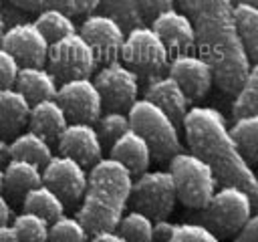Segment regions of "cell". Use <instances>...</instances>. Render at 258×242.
<instances>
[{"instance_id": "24", "label": "cell", "mask_w": 258, "mask_h": 242, "mask_svg": "<svg viewBox=\"0 0 258 242\" xmlns=\"http://www.w3.org/2000/svg\"><path fill=\"white\" fill-rule=\"evenodd\" d=\"M52 155V145L30 129L20 131L10 141V159H22L38 167H44Z\"/></svg>"}, {"instance_id": "35", "label": "cell", "mask_w": 258, "mask_h": 242, "mask_svg": "<svg viewBox=\"0 0 258 242\" xmlns=\"http://www.w3.org/2000/svg\"><path fill=\"white\" fill-rule=\"evenodd\" d=\"M95 129L99 133V139L103 145H113L123 133H127L131 129L129 125V117L127 113L123 111H107V113H101V117L95 121Z\"/></svg>"}, {"instance_id": "38", "label": "cell", "mask_w": 258, "mask_h": 242, "mask_svg": "<svg viewBox=\"0 0 258 242\" xmlns=\"http://www.w3.org/2000/svg\"><path fill=\"white\" fill-rule=\"evenodd\" d=\"M139 2V10H141V16H143V20L145 18H155V16H159L161 12H165V10H169V8H175L173 4H175V0H137Z\"/></svg>"}, {"instance_id": "36", "label": "cell", "mask_w": 258, "mask_h": 242, "mask_svg": "<svg viewBox=\"0 0 258 242\" xmlns=\"http://www.w3.org/2000/svg\"><path fill=\"white\" fill-rule=\"evenodd\" d=\"M169 242H220V238L202 222H181L175 224Z\"/></svg>"}, {"instance_id": "1", "label": "cell", "mask_w": 258, "mask_h": 242, "mask_svg": "<svg viewBox=\"0 0 258 242\" xmlns=\"http://www.w3.org/2000/svg\"><path fill=\"white\" fill-rule=\"evenodd\" d=\"M196 32V48L210 63L214 83L234 95L242 85L250 60L238 38L232 0H177Z\"/></svg>"}, {"instance_id": "16", "label": "cell", "mask_w": 258, "mask_h": 242, "mask_svg": "<svg viewBox=\"0 0 258 242\" xmlns=\"http://www.w3.org/2000/svg\"><path fill=\"white\" fill-rule=\"evenodd\" d=\"M56 143L62 155L73 157L83 167H91L103 157V143L93 123H69Z\"/></svg>"}, {"instance_id": "32", "label": "cell", "mask_w": 258, "mask_h": 242, "mask_svg": "<svg viewBox=\"0 0 258 242\" xmlns=\"http://www.w3.org/2000/svg\"><path fill=\"white\" fill-rule=\"evenodd\" d=\"M24 10H62L67 14H91L99 8V0H10Z\"/></svg>"}, {"instance_id": "37", "label": "cell", "mask_w": 258, "mask_h": 242, "mask_svg": "<svg viewBox=\"0 0 258 242\" xmlns=\"http://www.w3.org/2000/svg\"><path fill=\"white\" fill-rule=\"evenodd\" d=\"M18 69L20 67L14 60V56L0 44V91L14 87L16 77H18Z\"/></svg>"}, {"instance_id": "33", "label": "cell", "mask_w": 258, "mask_h": 242, "mask_svg": "<svg viewBox=\"0 0 258 242\" xmlns=\"http://www.w3.org/2000/svg\"><path fill=\"white\" fill-rule=\"evenodd\" d=\"M89 230L77 216L62 214L60 218L48 224L46 242H89Z\"/></svg>"}, {"instance_id": "20", "label": "cell", "mask_w": 258, "mask_h": 242, "mask_svg": "<svg viewBox=\"0 0 258 242\" xmlns=\"http://www.w3.org/2000/svg\"><path fill=\"white\" fill-rule=\"evenodd\" d=\"M40 184H42V167L22 159H8L4 163L2 194L8 200L22 202V198Z\"/></svg>"}, {"instance_id": "12", "label": "cell", "mask_w": 258, "mask_h": 242, "mask_svg": "<svg viewBox=\"0 0 258 242\" xmlns=\"http://www.w3.org/2000/svg\"><path fill=\"white\" fill-rule=\"evenodd\" d=\"M79 34L91 46L97 58V65H107L117 60L125 40V28L113 16L103 12L87 14V18L81 22Z\"/></svg>"}, {"instance_id": "14", "label": "cell", "mask_w": 258, "mask_h": 242, "mask_svg": "<svg viewBox=\"0 0 258 242\" xmlns=\"http://www.w3.org/2000/svg\"><path fill=\"white\" fill-rule=\"evenodd\" d=\"M0 44L14 56L18 67H44L50 42L34 22H18L4 30Z\"/></svg>"}, {"instance_id": "25", "label": "cell", "mask_w": 258, "mask_h": 242, "mask_svg": "<svg viewBox=\"0 0 258 242\" xmlns=\"http://www.w3.org/2000/svg\"><path fill=\"white\" fill-rule=\"evenodd\" d=\"M22 210L24 212H30V214H36L40 218H44L48 224L54 222L56 218H60L64 214V202L44 184L32 188L24 198H22Z\"/></svg>"}, {"instance_id": "31", "label": "cell", "mask_w": 258, "mask_h": 242, "mask_svg": "<svg viewBox=\"0 0 258 242\" xmlns=\"http://www.w3.org/2000/svg\"><path fill=\"white\" fill-rule=\"evenodd\" d=\"M10 228L16 236V242H46L48 238V222L24 210L12 218Z\"/></svg>"}, {"instance_id": "7", "label": "cell", "mask_w": 258, "mask_h": 242, "mask_svg": "<svg viewBox=\"0 0 258 242\" xmlns=\"http://www.w3.org/2000/svg\"><path fill=\"white\" fill-rule=\"evenodd\" d=\"M123 65H127L133 73L145 75L147 79L157 77L169 65V50L155 34V30L147 24L135 26L125 32V40L119 52Z\"/></svg>"}, {"instance_id": "5", "label": "cell", "mask_w": 258, "mask_h": 242, "mask_svg": "<svg viewBox=\"0 0 258 242\" xmlns=\"http://www.w3.org/2000/svg\"><path fill=\"white\" fill-rule=\"evenodd\" d=\"M167 171L171 173L177 200L194 210H202L218 188L212 167L191 151H179L169 159Z\"/></svg>"}, {"instance_id": "8", "label": "cell", "mask_w": 258, "mask_h": 242, "mask_svg": "<svg viewBox=\"0 0 258 242\" xmlns=\"http://www.w3.org/2000/svg\"><path fill=\"white\" fill-rule=\"evenodd\" d=\"M129 202L133 210L147 214L151 220L167 218L177 202L175 186L167 169H147L133 179Z\"/></svg>"}, {"instance_id": "46", "label": "cell", "mask_w": 258, "mask_h": 242, "mask_svg": "<svg viewBox=\"0 0 258 242\" xmlns=\"http://www.w3.org/2000/svg\"><path fill=\"white\" fill-rule=\"evenodd\" d=\"M4 24H6V22H4V14H2V4H0V38H2L4 30H6V28H4Z\"/></svg>"}, {"instance_id": "11", "label": "cell", "mask_w": 258, "mask_h": 242, "mask_svg": "<svg viewBox=\"0 0 258 242\" xmlns=\"http://www.w3.org/2000/svg\"><path fill=\"white\" fill-rule=\"evenodd\" d=\"M69 123H95L103 113L101 95L93 79H71L58 83L56 97Z\"/></svg>"}, {"instance_id": "27", "label": "cell", "mask_w": 258, "mask_h": 242, "mask_svg": "<svg viewBox=\"0 0 258 242\" xmlns=\"http://www.w3.org/2000/svg\"><path fill=\"white\" fill-rule=\"evenodd\" d=\"M230 135L242 157L250 165L258 163V113L234 119L230 127Z\"/></svg>"}, {"instance_id": "39", "label": "cell", "mask_w": 258, "mask_h": 242, "mask_svg": "<svg viewBox=\"0 0 258 242\" xmlns=\"http://www.w3.org/2000/svg\"><path fill=\"white\" fill-rule=\"evenodd\" d=\"M232 242H258V212L248 218V222L234 234Z\"/></svg>"}, {"instance_id": "4", "label": "cell", "mask_w": 258, "mask_h": 242, "mask_svg": "<svg viewBox=\"0 0 258 242\" xmlns=\"http://www.w3.org/2000/svg\"><path fill=\"white\" fill-rule=\"evenodd\" d=\"M129 125L133 131H137L149 145L151 157L159 161H169L175 153L181 151V139L179 129L171 121V117L161 111L157 105H153L147 99H137L129 111Z\"/></svg>"}, {"instance_id": "30", "label": "cell", "mask_w": 258, "mask_h": 242, "mask_svg": "<svg viewBox=\"0 0 258 242\" xmlns=\"http://www.w3.org/2000/svg\"><path fill=\"white\" fill-rule=\"evenodd\" d=\"M115 230L127 242H153V220L139 210L125 212Z\"/></svg>"}, {"instance_id": "6", "label": "cell", "mask_w": 258, "mask_h": 242, "mask_svg": "<svg viewBox=\"0 0 258 242\" xmlns=\"http://www.w3.org/2000/svg\"><path fill=\"white\" fill-rule=\"evenodd\" d=\"M254 202L238 186H220L216 188L210 202L202 208L200 222L208 226L218 238L234 236L252 216Z\"/></svg>"}, {"instance_id": "17", "label": "cell", "mask_w": 258, "mask_h": 242, "mask_svg": "<svg viewBox=\"0 0 258 242\" xmlns=\"http://www.w3.org/2000/svg\"><path fill=\"white\" fill-rule=\"evenodd\" d=\"M151 28L161 38V42L165 44L169 54L175 56V54L194 52L196 32H194V26H191L189 18L181 10L169 8V10L161 12L159 16H155L151 20Z\"/></svg>"}, {"instance_id": "34", "label": "cell", "mask_w": 258, "mask_h": 242, "mask_svg": "<svg viewBox=\"0 0 258 242\" xmlns=\"http://www.w3.org/2000/svg\"><path fill=\"white\" fill-rule=\"evenodd\" d=\"M101 12L113 16L125 30L145 24L137 0H99Z\"/></svg>"}, {"instance_id": "44", "label": "cell", "mask_w": 258, "mask_h": 242, "mask_svg": "<svg viewBox=\"0 0 258 242\" xmlns=\"http://www.w3.org/2000/svg\"><path fill=\"white\" fill-rule=\"evenodd\" d=\"M0 242H16V236H14L10 226H2L0 228Z\"/></svg>"}, {"instance_id": "2", "label": "cell", "mask_w": 258, "mask_h": 242, "mask_svg": "<svg viewBox=\"0 0 258 242\" xmlns=\"http://www.w3.org/2000/svg\"><path fill=\"white\" fill-rule=\"evenodd\" d=\"M181 125L191 153L212 167L218 184L242 188L258 206V175L238 151L226 117L214 107L196 105L189 107Z\"/></svg>"}, {"instance_id": "28", "label": "cell", "mask_w": 258, "mask_h": 242, "mask_svg": "<svg viewBox=\"0 0 258 242\" xmlns=\"http://www.w3.org/2000/svg\"><path fill=\"white\" fill-rule=\"evenodd\" d=\"M234 103H232V115L234 119L246 117V115H256L258 113V63H254L238 91L234 93Z\"/></svg>"}, {"instance_id": "10", "label": "cell", "mask_w": 258, "mask_h": 242, "mask_svg": "<svg viewBox=\"0 0 258 242\" xmlns=\"http://www.w3.org/2000/svg\"><path fill=\"white\" fill-rule=\"evenodd\" d=\"M107 111H129L139 95V77L127 65L113 60L103 65L93 79Z\"/></svg>"}, {"instance_id": "43", "label": "cell", "mask_w": 258, "mask_h": 242, "mask_svg": "<svg viewBox=\"0 0 258 242\" xmlns=\"http://www.w3.org/2000/svg\"><path fill=\"white\" fill-rule=\"evenodd\" d=\"M10 159V141L6 137H0V163L4 165Z\"/></svg>"}, {"instance_id": "19", "label": "cell", "mask_w": 258, "mask_h": 242, "mask_svg": "<svg viewBox=\"0 0 258 242\" xmlns=\"http://www.w3.org/2000/svg\"><path fill=\"white\" fill-rule=\"evenodd\" d=\"M109 157L117 159L123 167H127L131 175H139L147 171L151 163V149L137 131L129 129L109 147Z\"/></svg>"}, {"instance_id": "40", "label": "cell", "mask_w": 258, "mask_h": 242, "mask_svg": "<svg viewBox=\"0 0 258 242\" xmlns=\"http://www.w3.org/2000/svg\"><path fill=\"white\" fill-rule=\"evenodd\" d=\"M175 230V222L161 218V220H153V242H169Z\"/></svg>"}, {"instance_id": "41", "label": "cell", "mask_w": 258, "mask_h": 242, "mask_svg": "<svg viewBox=\"0 0 258 242\" xmlns=\"http://www.w3.org/2000/svg\"><path fill=\"white\" fill-rule=\"evenodd\" d=\"M89 242H127L117 230H101L89 236Z\"/></svg>"}, {"instance_id": "21", "label": "cell", "mask_w": 258, "mask_h": 242, "mask_svg": "<svg viewBox=\"0 0 258 242\" xmlns=\"http://www.w3.org/2000/svg\"><path fill=\"white\" fill-rule=\"evenodd\" d=\"M14 89H18L26 97V101L34 105L40 101L54 99L58 91V81L44 67H20Z\"/></svg>"}, {"instance_id": "45", "label": "cell", "mask_w": 258, "mask_h": 242, "mask_svg": "<svg viewBox=\"0 0 258 242\" xmlns=\"http://www.w3.org/2000/svg\"><path fill=\"white\" fill-rule=\"evenodd\" d=\"M234 4H248V6H256L258 8V0H232Z\"/></svg>"}, {"instance_id": "26", "label": "cell", "mask_w": 258, "mask_h": 242, "mask_svg": "<svg viewBox=\"0 0 258 242\" xmlns=\"http://www.w3.org/2000/svg\"><path fill=\"white\" fill-rule=\"evenodd\" d=\"M234 18L238 38L248 60L258 63V8L248 4H234Z\"/></svg>"}, {"instance_id": "3", "label": "cell", "mask_w": 258, "mask_h": 242, "mask_svg": "<svg viewBox=\"0 0 258 242\" xmlns=\"http://www.w3.org/2000/svg\"><path fill=\"white\" fill-rule=\"evenodd\" d=\"M133 175L113 157H101L91 165L87 190L77 210V218L93 232L115 230L129 204Z\"/></svg>"}, {"instance_id": "23", "label": "cell", "mask_w": 258, "mask_h": 242, "mask_svg": "<svg viewBox=\"0 0 258 242\" xmlns=\"http://www.w3.org/2000/svg\"><path fill=\"white\" fill-rule=\"evenodd\" d=\"M30 103L26 97L10 87L0 91V137H16L24 125H28Z\"/></svg>"}, {"instance_id": "29", "label": "cell", "mask_w": 258, "mask_h": 242, "mask_svg": "<svg viewBox=\"0 0 258 242\" xmlns=\"http://www.w3.org/2000/svg\"><path fill=\"white\" fill-rule=\"evenodd\" d=\"M34 24L38 26V30L42 32V36L48 42H56V40L77 32V26H75L71 14H67L62 10H42V12H38Z\"/></svg>"}, {"instance_id": "42", "label": "cell", "mask_w": 258, "mask_h": 242, "mask_svg": "<svg viewBox=\"0 0 258 242\" xmlns=\"http://www.w3.org/2000/svg\"><path fill=\"white\" fill-rule=\"evenodd\" d=\"M10 222H12L10 200L0 192V228H2V226H10Z\"/></svg>"}, {"instance_id": "13", "label": "cell", "mask_w": 258, "mask_h": 242, "mask_svg": "<svg viewBox=\"0 0 258 242\" xmlns=\"http://www.w3.org/2000/svg\"><path fill=\"white\" fill-rule=\"evenodd\" d=\"M89 171L69 155L56 153L42 167V184L48 186L64 204L79 202L87 190Z\"/></svg>"}, {"instance_id": "18", "label": "cell", "mask_w": 258, "mask_h": 242, "mask_svg": "<svg viewBox=\"0 0 258 242\" xmlns=\"http://www.w3.org/2000/svg\"><path fill=\"white\" fill-rule=\"evenodd\" d=\"M153 105H157L161 111H165L175 125L183 121V117L189 111V99L183 93V89L169 77V75H157L147 81L145 97Z\"/></svg>"}, {"instance_id": "15", "label": "cell", "mask_w": 258, "mask_h": 242, "mask_svg": "<svg viewBox=\"0 0 258 242\" xmlns=\"http://www.w3.org/2000/svg\"><path fill=\"white\" fill-rule=\"evenodd\" d=\"M167 75L183 89L189 101L204 99L214 85V71L200 52L175 54L169 58Z\"/></svg>"}, {"instance_id": "47", "label": "cell", "mask_w": 258, "mask_h": 242, "mask_svg": "<svg viewBox=\"0 0 258 242\" xmlns=\"http://www.w3.org/2000/svg\"><path fill=\"white\" fill-rule=\"evenodd\" d=\"M2 177H4V165L0 163V192H2Z\"/></svg>"}, {"instance_id": "9", "label": "cell", "mask_w": 258, "mask_h": 242, "mask_svg": "<svg viewBox=\"0 0 258 242\" xmlns=\"http://www.w3.org/2000/svg\"><path fill=\"white\" fill-rule=\"evenodd\" d=\"M46 63L48 71L60 83L91 77V73L97 67V58L91 46L79 32H73L56 42H50Z\"/></svg>"}, {"instance_id": "22", "label": "cell", "mask_w": 258, "mask_h": 242, "mask_svg": "<svg viewBox=\"0 0 258 242\" xmlns=\"http://www.w3.org/2000/svg\"><path fill=\"white\" fill-rule=\"evenodd\" d=\"M67 125H69V119H67L64 111H62V107L58 105L56 99L40 101V103H34L30 107L28 127L36 135L44 137L48 143L56 141Z\"/></svg>"}, {"instance_id": "48", "label": "cell", "mask_w": 258, "mask_h": 242, "mask_svg": "<svg viewBox=\"0 0 258 242\" xmlns=\"http://www.w3.org/2000/svg\"><path fill=\"white\" fill-rule=\"evenodd\" d=\"M256 175H258V173H256Z\"/></svg>"}]
</instances>
